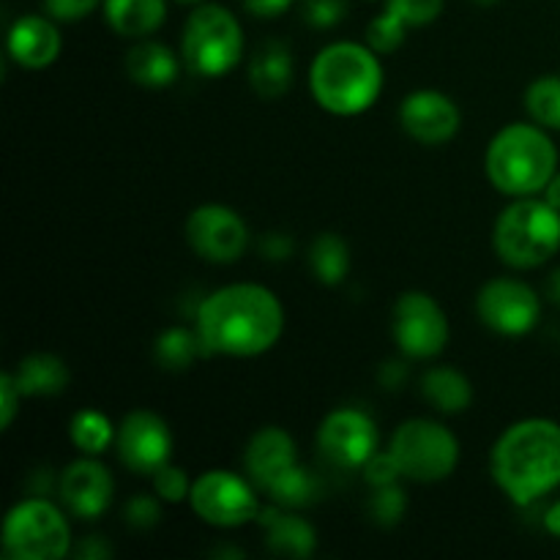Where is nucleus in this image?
I'll return each instance as SVG.
<instances>
[{"label": "nucleus", "mask_w": 560, "mask_h": 560, "mask_svg": "<svg viewBox=\"0 0 560 560\" xmlns=\"http://www.w3.org/2000/svg\"><path fill=\"white\" fill-rule=\"evenodd\" d=\"M195 328L211 353L255 359L282 339V301L262 284H224L197 306Z\"/></svg>", "instance_id": "obj_1"}, {"label": "nucleus", "mask_w": 560, "mask_h": 560, "mask_svg": "<svg viewBox=\"0 0 560 560\" xmlns=\"http://www.w3.org/2000/svg\"><path fill=\"white\" fill-rule=\"evenodd\" d=\"M495 485L517 506L539 501L560 485V424L550 419H523L506 427L490 454Z\"/></svg>", "instance_id": "obj_2"}, {"label": "nucleus", "mask_w": 560, "mask_h": 560, "mask_svg": "<svg viewBox=\"0 0 560 560\" xmlns=\"http://www.w3.org/2000/svg\"><path fill=\"white\" fill-rule=\"evenodd\" d=\"M381 52L370 44L334 42L310 66V91L317 107L339 118H353L375 107L383 93Z\"/></svg>", "instance_id": "obj_3"}, {"label": "nucleus", "mask_w": 560, "mask_h": 560, "mask_svg": "<svg viewBox=\"0 0 560 560\" xmlns=\"http://www.w3.org/2000/svg\"><path fill=\"white\" fill-rule=\"evenodd\" d=\"M490 184L506 197H536L558 173V151L539 124H509L485 153Z\"/></svg>", "instance_id": "obj_4"}, {"label": "nucleus", "mask_w": 560, "mask_h": 560, "mask_svg": "<svg viewBox=\"0 0 560 560\" xmlns=\"http://www.w3.org/2000/svg\"><path fill=\"white\" fill-rule=\"evenodd\" d=\"M495 255L509 268H539L560 249V211L539 197H514L492 228Z\"/></svg>", "instance_id": "obj_5"}, {"label": "nucleus", "mask_w": 560, "mask_h": 560, "mask_svg": "<svg viewBox=\"0 0 560 560\" xmlns=\"http://www.w3.org/2000/svg\"><path fill=\"white\" fill-rule=\"evenodd\" d=\"M244 27L238 16L219 3H200L180 33V58L197 77H224L241 63Z\"/></svg>", "instance_id": "obj_6"}, {"label": "nucleus", "mask_w": 560, "mask_h": 560, "mask_svg": "<svg viewBox=\"0 0 560 560\" xmlns=\"http://www.w3.org/2000/svg\"><path fill=\"white\" fill-rule=\"evenodd\" d=\"M388 452L397 459L402 479L419 485L448 479L459 465V441L448 427L432 419H410L399 424Z\"/></svg>", "instance_id": "obj_7"}, {"label": "nucleus", "mask_w": 560, "mask_h": 560, "mask_svg": "<svg viewBox=\"0 0 560 560\" xmlns=\"http://www.w3.org/2000/svg\"><path fill=\"white\" fill-rule=\"evenodd\" d=\"M71 552V528L55 503L20 501L3 520V556L14 560H60Z\"/></svg>", "instance_id": "obj_8"}, {"label": "nucleus", "mask_w": 560, "mask_h": 560, "mask_svg": "<svg viewBox=\"0 0 560 560\" xmlns=\"http://www.w3.org/2000/svg\"><path fill=\"white\" fill-rule=\"evenodd\" d=\"M189 506L197 517L213 528H241L260 514L255 481L233 470H206L191 481Z\"/></svg>", "instance_id": "obj_9"}, {"label": "nucleus", "mask_w": 560, "mask_h": 560, "mask_svg": "<svg viewBox=\"0 0 560 560\" xmlns=\"http://www.w3.org/2000/svg\"><path fill=\"white\" fill-rule=\"evenodd\" d=\"M392 334L408 359L430 361L448 345V317L443 306L424 290H408L392 310Z\"/></svg>", "instance_id": "obj_10"}, {"label": "nucleus", "mask_w": 560, "mask_h": 560, "mask_svg": "<svg viewBox=\"0 0 560 560\" xmlns=\"http://www.w3.org/2000/svg\"><path fill=\"white\" fill-rule=\"evenodd\" d=\"M476 315L501 337H525L539 326L541 299L523 279L498 277L476 295Z\"/></svg>", "instance_id": "obj_11"}, {"label": "nucleus", "mask_w": 560, "mask_h": 560, "mask_svg": "<svg viewBox=\"0 0 560 560\" xmlns=\"http://www.w3.org/2000/svg\"><path fill=\"white\" fill-rule=\"evenodd\" d=\"M186 241L197 257L217 266L241 260L249 249V228L244 217L222 202L197 206L186 219Z\"/></svg>", "instance_id": "obj_12"}, {"label": "nucleus", "mask_w": 560, "mask_h": 560, "mask_svg": "<svg viewBox=\"0 0 560 560\" xmlns=\"http://www.w3.org/2000/svg\"><path fill=\"white\" fill-rule=\"evenodd\" d=\"M317 448L337 468H364L377 454V427L364 410H331L317 427Z\"/></svg>", "instance_id": "obj_13"}, {"label": "nucleus", "mask_w": 560, "mask_h": 560, "mask_svg": "<svg viewBox=\"0 0 560 560\" xmlns=\"http://www.w3.org/2000/svg\"><path fill=\"white\" fill-rule=\"evenodd\" d=\"M118 457L131 474L153 476L170 463L173 454V432L167 421L153 410H131L115 435Z\"/></svg>", "instance_id": "obj_14"}, {"label": "nucleus", "mask_w": 560, "mask_h": 560, "mask_svg": "<svg viewBox=\"0 0 560 560\" xmlns=\"http://www.w3.org/2000/svg\"><path fill=\"white\" fill-rule=\"evenodd\" d=\"M399 124L419 145H446L463 126V113L452 96L432 88L408 93L399 104Z\"/></svg>", "instance_id": "obj_15"}, {"label": "nucleus", "mask_w": 560, "mask_h": 560, "mask_svg": "<svg viewBox=\"0 0 560 560\" xmlns=\"http://www.w3.org/2000/svg\"><path fill=\"white\" fill-rule=\"evenodd\" d=\"M246 476L255 487L271 492L299 468V446L282 427H262L249 438L244 452Z\"/></svg>", "instance_id": "obj_16"}, {"label": "nucleus", "mask_w": 560, "mask_h": 560, "mask_svg": "<svg viewBox=\"0 0 560 560\" xmlns=\"http://www.w3.org/2000/svg\"><path fill=\"white\" fill-rule=\"evenodd\" d=\"M113 474L96 457H82L71 463L60 476V501L74 517L98 520L113 503Z\"/></svg>", "instance_id": "obj_17"}, {"label": "nucleus", "mask_w": 560, "mask_h": 560, "mask_svg": "<svg viewBox=\"0 0 560 560\" xmlns=\"http://www.w3.org/2000/svg\"><path fill=\"white\" fill-rule=\"evenodd\" d=\"M446 0H386L381 14L366 25V44L375 52L392 55L408 38L410 27H427L443 14Z\"/></svg>", "instance_id": "obj_18"}, {"label": "nucleus", "mask_w": 560, "mask_h": 560, "mask_svg": "<svg viewBox=\"0 0 560 560\" xmlns=\"http://www.w3.org/2000/svg\"><path fill=\"white\" fill-rule=\"evenodd\" d=\"M63 49L58 22L49 14H25L9 31V58L22 69H47Z\"/></svg>", "instance_id": "obj_19"}, {"label": "nucleus", "mask_w": 560, "mask_h": 560, "mask_svg": "<svg viewBox=\"0 0 560 560\" xmlns=\"http://www.w3.org/2000/svg\"><path fill=\"white\" fill-rule=\"evenodd\" d=\"M257 523L266 528V541L277 556L288 558H310L317 547V534L304 517L299 514H288L284 506H268L260 509Z\"/></svg>", "instance_id": "obj_20"}, {"label": "nucleus", "mask_w": 560, "mask_h": 560, "mask_svg": "<svg viewBox=\"0 0 560 560\" xmlns=\"http://www.w3.org/2000/svg\"><path fill=\"white\" fill-rule=\"evenodd\" d=\"M293 77H295V63L288 44L268 42L252 55L249 85L260 98L273 102V98L284 96V93L290 91V85H293Z\"/></svg>", "instance_id": "obj_21"}, {"label": "nucleus", "mask_w": 560, "mask_h": 560, "mask_svg": "<svg viewBox=\"0 0 560 560\" xmlns=\"http://www.w3.org/2000/svg\"><path fill=\"white\" fill-rule=\"evenodd\" d=\"M178 58H175L173 49L162 42H151V38H140L135 47L126 52V74L131 77V82L142 88H167L173 85L175 77H178Z\"/></svg>", "instance_id": "obj_22"}, {"label": "nucleus", "mask_w": 560, "mask_h": 560, "mask_svg": "<svg viewBox=\"0 0 560 560\" xmlns=\"http://www.w3.org/2000/svg\"><path fill=\"white\" fill-rule=\"evenodd\" d=\"M102 11L118 36L148 38L167 20V0H104Z\"/></svg>", "instance_id": "obj_23"}, {"label": "nucleus", "mask_w": 560, "mask_h": 560, "mask_svg": "<svg viewBox=\"0 0 560 560\" xmlns=\"http://www.w3.org/2000/svg\"><path fill=\"white\" fill-rule=\"evenodd\" d=\"M20 386L22 397H55L69 386L71 375L63 359L52 353H33L16 364L11 372Z\"/></svg>", "instance_id": "obj_24"}, {"label": "nucleus", "mask_w": 560, "mask_h": 560, "mask_svg": "<svg viewBox=\"0 0 560 560\" xmlns=\"http://www.w3.org/2000/svg\"><path fill=\"white\" fill-rule=\"evenodd\" d=\"M421 397L441 413H465L474 402V386L454 366H432L421 375Z\"/></svg>", "instance_id": "obj_25"}, {"label": "nucleus", "mask_w": 560, "mask_h": 560, "mask_svg": "<svg viewBox=\"0 0 560 560\" xmlns=\"http://www.w3.org/2000/svg\"><path fill=\"white\" fill-rule=\"evenodd\" d=\"M153 355H156L159 364L164 370H189L195 361L206 359V355H213L208 350L206 339L200 337L197 328H167L162 337L156 339V348H153Z\"/></svg>", "instance_id": "obj_26"}, {"label": "nucleus", "mask_w": 560, "mask_h": 560, "mask_svg": "<svg viewBox=\"0 0 560 560\" xmlns=\"http://www.w3.org/2000/svg\"><path fill=\"white\" fill-rule=\"evenodd\" d=\"M310 268L317 282L328 284V288L345 282L350 271V249L345 238H339L337 233L317 235L310 246Z\"/></svg>", "instance_id": "obj_27"}, {"label": "nucleus", "mask_w": 560, "mask_h": 560, "mask_svg": "<svg viewBox=\"0 0 560 560\" xmlns=\"http://www.w3.org/2000/svg\"><path fill=\"white\" fill-rule=\"evenodd\" d=\"M118 430L113 427L109 416H104L102 410L85 408L80 413H74L69 424V438L74 443V448H80L88 457H98L109 448V443H115Z\"/></svg>", "instance_id": "obj_28"}, {"label": "nucleus", "mask_w": 560, "mask_h": 560, "mask_svg": "<svg viewBox=\"0 0 560 560\" xmlns=\"http://www.w3.org/2000/svg\"><path fill=\"white\" fill-rule=\"evenodd\" d=\"M530 120L547 131H560V74L536 77L525 91Z\"/></svg>", "instance_id": "obj_29"}, {"label": "nucleus", "mask_w": 560, "mask_h": 560, "mask_svg": "<svg viewBox=\"0 0 560 560\" xmlns=\"http://www.w3.org/2000/svg\"><path fill=\"white\" fill-rule=\"evenodd\" d=\"M408 512V498H405V490L399 485H386L375 487V495L370 501V514L377 525L383 528H394L399 520Z\"/></svg>", "instance_id": "obj_30"}, {"label": "nucleus", "mask_w": 560, "mask_h": 560, "mask_svg": "<svg viewBox=\"0 0 560 560\" xmlns=\"http://www.w3.org/2000/svg\"><path fill=\"white\" fill-rule=\"evenodd\" d=\"M153 490L156 495L162 498L164 503H184L189 501V492H191V481L186 476L184 468H175V465H164L153 474Z\"/></svg>", "instance_id": "obj_31"}, {"label": "nucleus", "mask_w": 560, "mask_h": 560, "mask_svg": "<svg viewBox=\"0 0 560 560\" xmlns=\"http://www.w3.org/2000/svg\"><path fill=\"white\" fill-rule=\"evenodd\" d=\"M348 3L345 0H304L301 3V14H304L306 25L317 27V31H328L337 27L345 20Z\"/></svg>", "instance_id": "obj_32"}, {"label": "nucleus", "mask_w": 560, "mask_h": 560, "mask_svg": "<svg viewBox=\"0 0 560 560\" xmlns=\"http://www.w3.org/2000/svg\"><path fill=\"white\" fill-rule=\"evenodd\" d=\"M162 498H153V495H135L124 509V517L131 528H140L148 530L162 520Z\"/></svg>", "instance_id": "obj_33"}, {"label": "nucleus", "mask_w": 560, "mask_h": 560, "mask_svg": "<svg viewBox=\"0 0 560 560\" xmlns=\"http://www.w3.org/2000/svg\"><path fill=\"white\" fill-rule=\"evenodd\" d=\"M361 470H364L366 485H372V487L397 485V481L402 479V474H399V465H397V459H394L392 452H377L375 457H372Z\"/></svg>", "instance_id": "obj_34"}, {"label": "nucleus", "mask_w": 560, "mask_h": 560, "mask_svg": "<svg viewBox=\"0 0 560 560\" xmlns=\"http://www.w3.org/2000/svg\"><path fill=\"white\" fill-rule=\"evenodd\" d=\"M104 0H44V11L55 22H80L91 16Z\"/></svg>", "instance_id": "obj_35"}, {"label": "nucleus", "mask_w": 560, "mask_h": 560, "mask_svg": "<svg viewBox=\"0 0 560 560\" xmlns=\"http://www.w3.org/2000/svg\"><path fill=\"white\" fill-rule=\"evenodd\" d=\"M20 399L22 392L20 386H16L14 375L5 372V375L0 377V427H3V430H9L11 421H14L16 410H20Z\"/></svg>", "instance_id": "obj_36"}, {"label": "nucleus", "mask_w": 560, "mask_h": 560, "mask_svg": "<svg viewBox=\"0 0 560 560\" xmlns=\"http://www.w3.org/2000/svg\"><path fill=\"white\" fill-rule=\"evenodd\" d=\"M260 252L268 260H288L293 255V238L284 233H268L266 238L260 241Z\"/></svg>", "instance_id": "obj_37"}, {"label": "nucleus", "mask_w": 560, "mask_h": 560, "mask_svg": "<svg viewBox=\"0 0 560 560\" xmlns=\"http://www.w3.org/2000/svg\"><path fill=\"white\" fill-rule=\"evenodd\" d=\"M295 0H244V9L257 20H277Z\"/></svg>", "instance_id": "obj_38"}, {"label": "nucleus", "mask_w": 560, "mask_h": 560, "mask_svg": "<svg viewBox=\"0 0 560 560\" xmlns=\"http://www.w3.org/2000/svg\"><path fill=\"white\" fill-rule=\"evenodd\" d=\"M77 558L82 560H102V558H109L113 556V550H109V545H104L102 536H88V539L80 541V547L74 550Z\"/></svg>", "instance_id": "obj_39"}, {"label": "nucleus", "mask_w": 560, "mask_h": 560, "mask_svg": "<svg viewBox=\"0 0 560 560\" xmlns=\"http://www.w3.org/2000/svg\"><path fill=\"white\" fill-rule=\"evenodd\" d=\"M386 372H388V377L383 375V386H386V388L402 386V381H405V364H402V361H388Z\"/></svg>", "instance_id": "obj_40"}, {"label": "nucleus", "mask_w": 560, "mask_h": 560, "mask_svg": "<svg viewBox=\"0 0 560 560\" xmlns=\"http://www.w3.org/2000/svg\"><path fill=\"white\" fill-rule=\"evenodd\" d=\"M545 528L550 530L552 536H558V539H560V501L552 503V506L547 509V514H545Z\"/></svg>", "instance_id": "obj_41"}, {"label": "nucleus", "mask_w": 560, "mask_h": 560, "mask_svg": "<svg viewBox=\"0 0 560 560\" xmlns=\"http://www.w3.org/2000/svg\"><path fill=\"white\" fill-rule=\"evenodd\" d=\"M541 195H545V200L550 202V206H556L560 211V173L552 175V180L547 184V189L541 191Z\"/></svg>", "instance_id": "obj_42"}, {"label": "nucleus", "mask_w": 560, "mask_h": 560, "mask_svg": "<svg viewBox=\"0 0 560 560\" xmlns=\"http://www.w3.org/2000/svg\"><path fill=\"white\" fill-rule=\"evenodd\" d=\"M547 295H550L552 304L560 306V268L558 271H552V277L547 279Z\"/></svg>", "instance_id": "obj_43"}, {"label": "nucleus", "mask_w": 560, "mask_h": 560, "mask_svg": "<svg viewBox=\"0 0 560 560\" xmlns=\"http://www.w3.org/2000/svg\"><path fill=\"white\" fill-rule=\"evenodd\" d=\"M175 3H180V5H200V3H206V0H175Z\"/></svg>", "instance_id": "obj_44"}, {"label": "nucleus", "mask_w": 560, "mask_h": 560, "mask_svg": "<svg viewBox=\"0 0 560 560\" xmlns=\"http://www.w3.org/2000/svg\"><path fill=\"white\" fill-rule=\"evenodd\" d=\"M474 3H479V5H495L498 0H474Z\"/></svg>", "instance_id": "obj_45"}]
</instances>
